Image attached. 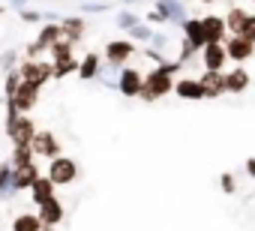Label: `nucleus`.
Returning <instances> with one entry per match:
<instances>
[{
  "label": "nucleus",
  "instance_id": "c756f323",
  "mask_svg": "<svg viewBox=\"0 0 255 231\" xmlns=\"http://www.w3.org/2000/svg\"><path fill=\"white\" fill-rule=\"evenodd\" d=\"M252 3H255V0H252Z\"/></svg>",
  "mask_w": 255,
  "mask_h": 231
},
{
  "label": "nucleus",
  "instance_id": "393cba45",
  "mask_svg": "<svg viewBox=\"0 0 255 231\" xmlns=\"http://www.w3.org/2000/svg\"><path fill=\"white\" fill-rule=\"evenodd\" d=\"M75 69H78L75 57H69V60H57V63H54V78H60V75H69V72H75Z\"/></svg>",
  "mask_w": 255,
  "mask_h": 231
},
{
  "label": "nucleus",
  "instance_id": "b1692460",
  "mask_svg": "<svg viewBox=\"0 0 255 231\" xmlns=\"http://www.w3.org/2000/svg\"><path fill=\"white\" fill-rule=\"evenodd\" d=\"M81 33H84V21H78V18L63 24V36H66V39H78Z\"/></svg>",
  "mask_w": 255,
  "mask_h": 231
},
{
  "label": "nucleus",
  "instance_id": "a878e982",
  "mask_svg": "<svg viewBox=\"0 0 255 231\" xmlns=\"http://www.w3.org/2000/svg\"><path fill=\"white\" fill-rule=\"evenodd\" d=\"M30 156H33L30 144H15V165H24V162H30Z\"/></svg>",
  "mask_w": 255,
  "mask_h": 231
},
{
  "label": "nucleus",
  "instance_id": "dca6fc26",
  "mask_svg": "<svg viewBox=\"0 0 255 231\" xmlns=\"http://www.w3.org/2000/svg\"><path fill=\"white\" fill-rule=\"evenodd\" d=\"M132 51H135L132 42H126V39H117V42H108V45H105V54H108L111 63H123Z\"/></svg>",
  "mask_w": 255,
  "mask_h": 231
},
{
  "label": "nucleus",
  "instance_id": "9b49d317",
  "mask_svg": "<svg viewBox=\"0 0 255 231\" xmlns=\"http://www.w3.org/2000/svg\"><path fill=\"white\" fill-rule=\"evenodd\" d=\"M141 81H144V78H141L135 69H123V72H120V93H123V96H138V93H141Z\"/></svg>",
  "mask_w": 255,
  "mask_h": 231
},
{
  "label": "nucleus",
  "instance_id": "f03ea898",
  "mask_svg": "<svg viewBox=\"0 0 255 231\" xmlns=\"http://www.w3.org/2000/svg\"><path fill=\"white\" fill-rule=\"evenodd\" d=\"M75 174H78V165H75L72 159H66V156H54V159H51V165H48V177H51V183H54V186L72 183V180H75Z\"/></svg>",
  "mask_w": 255,
  "mask_h": 231
},
{
  "label": "nucleus",
  "instance_id": "c85d7f7f",
  "mask_svg": "<svg viewBox=\"0 0 255 231\" xmlns=\"http://www.w3.org/2000/svg\"><path fill=\"white\" fill-rule=\"evenodd\" d=\"M204 3H213V0H204Z\"/></svg>",
  "mask_w": 255,
  "mask_h": 231
},
{
  "label": "nucleus",
  "instance_id": "423d86ee",
  "mask_svg": "<svg viewBox=\"0 0 255 231\" xmlns=\"http://www.w3.org/2000/svg\"><path fill=\"white\" fill-rule=\"evenodd\" d=\"M30 150L36 153V156H60V144H57V138L51 135V132H36L33 138H30Z\"/></svg>",
  "mask_w": 255,
  "mask_h": 231
},
{
  "label": "nucleus",
  "instance_id": "f8f14e48",
  "mask_svg": "<svg viewBox=\"0 0 255 231\" xmlns=\"http://www.w3.org/2000/svg\"><path fill=\"white\" fill-rule=\"evenodd\" d=\"M174 90H177L180 99H204V87H201L198 78H183V81L174 84Z\"/></svg>",
  "mask_w": 255,
  "mask_h": 231
},
{
  "label": "nucleus",
  "instance_id": "39448f33",
  "mask_svg": "<svg viewBox=\"0 0 255 231\" xmlns=\"http://www.w3.org/2000/svg\"><path fill=\"white\" fill-rule=\"evenodd\" d=\"M36 96H39V87L36 84H27V81H18V87H15V93H12V108L15 111H30L33 105H36Z\"/></svg>",
  "mask_w": 255,
  "mask_h": 231
},
{
  "label": "nucleus",
  "instance_id": "aec40b11",
  "mask_svg": "<svg viewBox=\"0 0 255 231\" xmlns=\"http://www.w3.org/2000/svg\"><path fill=\"white\" fill-rule=\"evenodd\" d=\"M72 57V42H66V39H57L54 45H51V60L57 63V60H69Z\"/></svg>",
  "mask_w": 255,
  "mask_h": 231
},
{
  "label": "nucleus",
  "instance_id": "0eeeda50",
  "mask_svg": "<svg viewBox=\"0 0 255 231\" xmlns=\"http://www.w3.org/2000/svg\"><path fill=\"white\" fill-rule=\"evenodd\" d=\"M201 24H204V39H207V42H225V39H228L225 18H219V15H204Z\"/></svg>",
  "mask_w": 255,
  "mask_h": 231
},
{
  "label": "nucleus",
  "instance_id": "6ab92c4d",
  "mask_svg": "<svg viewBox=\"0 0 255 231\" xmlns=\"http://www.w3.org/2000/svg\"><path fill=\"white\" fill-rule=\"evenodd\" d=\"M246 9H240V6H231L228 9V15H225V27H228V36H234V33H240V27H243V21H246Z\"/></svg>",
  "mask_w": 255,
  "mask_h": 231
},
{
  "label": "nucleus",
  "instance_id": "f257e3e1",
  "mask_svg": "<svg viewBox=\"0 0 255 231\" xmlns=\"http://www.w3.org/2000/svg\"><path fill=\"white\" fill-rule=\"evenodd\" d=\"M168 90H174V81H171V66H159L153 69L144 81H141V99H159L165 96Z\"/></svg>",
  "mask_w": 255,
  "mask_h": 231
},
{
  "label": "nucleus",
  "instance_id": "4be33fe9",
  "mask_svg": "<svg viewBox=\"0 0 255 231\" xmlns=\"http://www.w3.org/2000/svg\"><path fill=\"white\" fill-rule=\"evenodd\" d=\"M57 39H63V27H45V30L39 33V45H42V48H45V45L51 48Z\"/></svg>",
  "mask_w": 255,
  "mask_h": 231
},
{
  "label": "nucleus",
  "instance_id": "bb28decb",
  "mask_svg": "<svg viewBox=\"0 0 255 231\" xmlns=\"http://www.w3.org/2000/svg\"><path fill=\"white\" fill-rule=\"evenodd\" d=\"M240 36H246L249 42H255V15H246V21L240 27Z\"/></svg>",
  "mask_w": 255,
  "mask_h": 231
},
{
  "label": "nucleus",
  "instance_id": "a211bd4d",
  "mask_svg": "<svg viewBox=\"0 0 255 231\" xmlns=\"http://www.w3.org/2000/svg\"><path fill=\"white\" fill-rule=\"evenodd\" d=\"M186 39L195 45V48H204L207 45V39H204V24H201V18H192V21H186Z\"/></svg>",
  "mask_w": 255,
  "mask_h": 231
},
{
  "label": "nucleus",
  "instance_id": "7ed1b4c3",
  "mask_svg": "<svg viewBox=\"0 0 255 231\" xmlns=\"http://www.w3.org/2000/svg\"><path fill=\"white\" fill-rule=\"evenodd\" d=\"M222 45H225V54H228V60H237V63H243V60L255 57V42H249V39H246V36H240V33L228 36Z\"/></svg>",
  "mask_w": 255,
  "mask_h": 231
},
{
  "label": "nucleus",
  "instance_id": "5701e85b",
  "mask_svg": "<svg viewBox=\"0 0 255 231\" xmlns=\"http://www.w3.org/2000/svg\"><path fill=\"white\" fill-rule=\"evenodd\" d=\"M96 69H99V57H96V54H87V57H84V63L78 66V75H81V78H93V75H96Z\"/></svg>",
  "mask_w": 255,
  "mask_h": 231
},
{
  "label": "nucleus",
  "instance_id": "20e7f679",
  "mask_svg": "<svg viewBox=\"0 0 255 231\" xmlns=\"http://www.w3.org/2000/svg\"><path fill=\"white\" fill-rule=\"evenodd\" d=\"M48 78H54V66H51V63L27 60V63L21 66V81H27V84H36V87H42Z\"/></svg>",
  "mask_w": 255,
  "mask_h": 231
},
{
  "label": "nucleus",
  "instance_id": "412c9836",
  "mask_svg": "<svg viewBox=\"0 0 255 231\" xmlns=\"http://www.w3.org/2000/svg\"><path fill=\"white\" fill-rule=\"evenodd\" d=\"M39 228H42L39 216H18L12 222V231H39Z\"/></svg>",
  "mask_w": 255,
  "mask_h": 231
},
{
  "label": "nucleus",
  "instance_id": "ddd939ff",
  "mask_svg": "<svg viewBox=\"0 0 255 231\" xmlns=\"http://www.w3.org/2000/svg\"><path fill=\"white\" fill-rule=\"evenodd\" d=\"M39 177V168L33 162H24V165H15V186L18 189H30Z\"/></svg>",
  "mask_w": 255,
  "mask_h": 231
},
{
  "label": "nucleus",
  "instance_id": "f3484780",
  "mask_svg": "<svg viewBox=\"0 0 255 231\" xmlns=\"http://www.w3.org/2000/svg\"><path fill=\"white\" fill-rule=\"evenodd\" d=\"M225 87H228V93H240V90H246V87H249V72L237 66L234 72L225 75Z\"/></svg>",
  "mask_w": 255,
  "mask_h": 231
},
{
  "label": "nucleus",
  "instance_id": "9d476101",
  "mask_svg": "<svg viewBox=\"0 0 255 231\" xmlns=\"http://www.w3.org/2000/svg\"><path fill=\"white\" fill-rule=\"evenodd\" d=\"M198 81H201V87H204V96H219V93L228 90V87H225V75H222V69H207L204 78H198Z\"/></svg>",
  "mask_w": 255,
  "mask_h": 231
},
{
  "label": "nucleus",
  "instance_id": "cd10ccee",
  "mask_svg": "<svg viewBox=\"0 0 255 231\" xmlns=\"http://www.w3.org/2000/svg\"><path fill=\"white\" fill-rule=\"evenodd\" d=\"M246 171H249V174L255 177V159H249V162H246Z\"/></svg>",
  "mask_w": 255,
  "mask_h": 231
},
{
  "label": "nucleus",
  "instance_id": "1a4fd4ad",
  "mask_svg": "<svg viewBox=\"0 0 255 231\" xmlns=\"http://www.w3.org/2000/svg\"><path fill=\"white\" fill-rule=\"evenodd\" d=\"M9 135H12L15 144H30V138L36 135V129H33V123L27 117H12L9 120Z\"/></svg>",
  "mask_w": 255,
  "mask_h": 231
},
{
  "label": "nucleus",
  "instance_id": "6e6552de",
  "mask_svg": "<svg viewBox=\"0 0 255 231\" xmlns=\"http://www.w3.org/2000/svg\"><path fill=\"white\" fill-rule=\"evenodd\" d=\"M201 60H204V69H222L228 54H225V45L222 42H207L201 48Z\"/></svg>",
  "mask_w": 255,
  "mask_h": 231
},
{
  "label": "nucleus",
  "instance_id": "4468645a",
  "mask_svg": "<svg viewBox=\"0 0 255 231\" xmlns=\"http://www.w3.org/2000/svg\"><path fill=\"white\" fill-rule=\"evenodd\" d=\"M30 192H33V201L36 204H45V201H51L54 198V183H51V177H36V183L30 186Z\"/></svg>",
  "mask_w": 255,
  "mask_h": 231
},
{
  "label": "nucleus",
  "instance_id": "2eb2a0df",
  "mask_svg": "<svg viewBox=\"0 0 255 231\" xmlns=\"http://www.w3.org/2000/svg\"><path fill=\"white\" fill-rule=\"evenodd\" d=\"M60 216H63V207H60V201H57V198H51V201L39 204V222H42V225H57V222H60Z\"/></svg>",
  "mask_w": 255,
  "mask_h": 231
}]
</instances>
